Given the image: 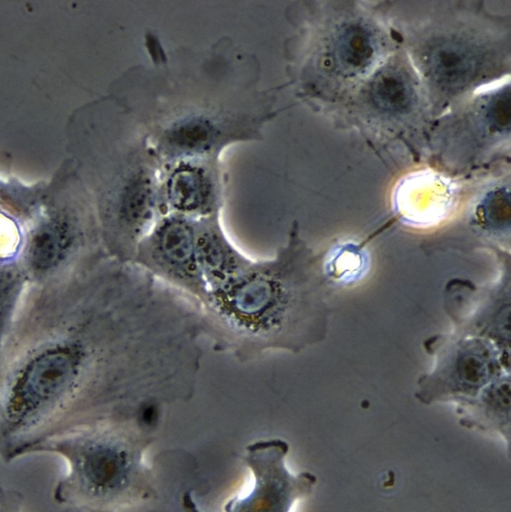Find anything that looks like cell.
Wrapping results in <instances>:
<instances>
[{"label": "cell", "instance_id": "cell-1", "mask_svg": "<svg viewBox=\"0 0 511 512\" xmlns=\"http://www.w3.org/2000/svg\"><path fill=\"white\" fill-rule=\"evenodd\" d=\"M313 256L294 236L274 257L253 260L201 304L209 332L238 356L298 351L321 338L324 302Z\"/></svg>", "mask_w": 511, "mask_h": 512}, {"label": "cell", "instance_id": "cell-2", "mask_svg": "<svg viewBox=\"0 0 511 512\" xmlns=\"http://www.w3.org/2000/svg\"><path fill=\"white\" fill-rule=\"evenodd\" d=\"M86 359V350L75 342L47 346L29 358L1 405L5 433L25 432L46 416L81 378Z\"/></svg>", "mask_w": 511, "mask_h": 512}, {"label": "cell", "instance_id": "cell-3", "mask_svg": "<svg viewBox=\"0 0 511 512\" xmlns=\"http://www.w3.org/2000/svg\"><path fill=\"white\" fill-rule=\"evenodd\" d=\"M289 444L282 438L254 441L246 446L244 462L254 483L243 497H233L223 512H291L294 504L308 497L317 478L311 472L293 474L286 466ZM183 505L189 512H203L192 494L186 492Z\"/></svg>", "mask_w": 511, "mask_h": 512}, {"label": "cell", "instance_id": "cell-4", "mask_svg": "<svg viewBox=\"0 0 511 512\" xmlns=\"http://www.w3.org/2000/svg\"><path fill=\"white\" fill-rule=\"evenodd\" d=\"M70 465L69 487L96 502L123 495L138 473L139 455L126 441L107 433H87L54 445Z\"/></svg>", "mask_w": 511, "mask_h": 512}, {"label": "cell", "instance_id": "cell-5", "mask_svg": "<svg viewBox=\"0 0 511 512\" xmlns=\"http://www.w3.org/2000/svg\"><path fill=\"white\" fill-rule=\"evenodd\" d=\"M131 263L197 300L199 306L207 297L196 253L195 222L187 218L168 217L151 228Z\"/></svg>", "mask_w": 511, "mask_h": 512}, {"label": "cell", "instance_id": "cell-6", "mask_svg": "<svg viewBox=\"0 0 511 512\" xmlns=\"http://www.w3.org/2000/svg\"><path fill=\"white\" fill-rule=\"evenodd\" d=\"M195 239L197 259L208 292L229 283L253 262L230 242L215 220L195 222Z\"/></svg>", "mask_w": 511, "mask_h": 512}, {"label": "cell", "instance_id": "cell-7", "mask_svg": "<svg viewBox=\"0 0 511 512\" xmlns=\"http://www.w3.org/2000/svg\"><path fill=\"white\" fill-rule=\"evenodd\" d=\"M422 56L425 72L444 89L461 88L474 77L480 64L476 48L456 37L433 41Z\"/></svg>", "mask_w": 511, "mask_h": 512}, {"label": "cell", "instance_id": "cell-8", "mask_svg": "<svg viewBox=\"0 0 511 512\" xmlns=\"http://www.w3.org/2000/svg\"><path fill=\"white\" fill-rule=\"evenodd\" d=\"M374 33L364 24L349 22L341 26L330 44V57L344 75H357L368 69L376 58Z\"/></svg>", "mask_w": 511, "mask_h": 512}, {"label": "cell", "instance_id": "cell-9", "mask_svg": "<svg viewBox=\"0 0 511 512\" xmlns=\"http://www.w3.org/2000/svg\"><path fill=\"white\" fill-rule=\"evenodd\" d=\"M198 169L177 170L170 179L168 196L171 205L182 213L206 214L211 209V188Z\"/></svg>", "mask_w": 511, "mask_h": 512}, {"label": "cell", "instance_id": "cell-10", "mask_svg": "<svg viewBox=\"0 0 511 512\" xmlns=\"http://www.w3.org/2000/svg\"><path fill=\"white\" fill-rule=\"evenodd\" d=\"M73 234L61 219L43 224L34 233L29 245V258L37 270H48L57 265L69 251Z\"/></svg>", "mask_w": 511, "mask_h": 512}, {"label": "cell", "instance_id": "cell-11", "mask_svg": "<svg viewBox=\"0 0 511 512\" xmlns=\"http://www.w3.org/2000/svg\"><path fill=\"white\" fill-rule=\"evenodd\" d=\"M369 95L374 106L388 114L406 112L414 99L413 89L407 77L393 69L376 75L371 82Z\"/></svg>", "mask_w": 511, "mask_h": 512}, {"label": "cell", "instance_id": "cell-12", "mask_svg": "<svg viewBox=\"0 0 511 512\" xmlns=\"http://www.w3.org/2000/svg\"><path fill=\"white\" fill-rule=\"evenodd\" d=\"M218 127L209 118L193 116L175 123L165 135V143L179 153L208 150L218 137Z\"/></svg>", "mask_w": 511, "mask_h": 512}, {"label": "cell", "instance_id": "cell-13", "mask_svg": "<svg viewBox=\"0 0 511 512\" xmlns=\"http://www.w3.org/2000/svg\"><path fill=\"white\" fill-rule=\"evenodd\" d=\"M480 214L484 221L492 226H504L509 224L510 195L504 186H498L490 190L480 203Z\"/></svg>", "mask_w": 511, "mask_h": 512}, {"label": "cell", "instance_id": "cell-14", "mask_svg": "<svg viewBox=\"0 0 511 512\" xmlns=\"http://www.w3.org/2000/svg\"><path fill=\"white\" fill-rule=\"evenodd\" d=\"M510 115L509 89H502L487 103L486 119L495 130L504 131L505 128H509Z\"/></svg>", "mask_w": 511, "mask_h": 512}]
</instances>
